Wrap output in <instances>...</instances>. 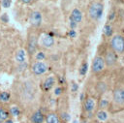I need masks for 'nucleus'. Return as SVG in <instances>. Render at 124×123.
Listing matches in <instances>:
<instances>
[{
  "label": "nucleus",
  "instance_id": "nucleus-1",
  "mask_svg": "<svg viewBox=\"0 0 124 123\" xmlns=\"http://www.w3.org/2000/svg\"><path fill=\"white\" fill-rule=\"evenodd\" d=\"M103 10H104V7H103L102 3H100V2H92L88 7V11H87L88 16L90 18L94 19V20L100 19L102 15H103Z\"/></svg>",
  "mask_w": 124,
  "mask_h": 123
},
{
  "label": "nucleus",
  "instance_id": "nucleus-2",
  "mask_svg": "<svg viewBox=\"0 0 124 123\" xmlns=\"http://www.w3.org/2000/svg\"><path fill=\"white\" fill-rule=\"evenodd\" d=\"M38 44H39V36L37 33L32 32L29 33L28 35V39H27V52L30 56L34 55L37 47H38Z\"/></svg>",
  "mask_w": 124,
  "mask_h": 123
},
{
  "label": "nucleus",
  "instance_id": "nucleus-3",
  "mask_svg": "<svg viewBox=\"0 0 124 123\" xmlns=\"http://www.w3.org/2000/svg\"><path fill=\"white\" fill-rule=\"evenodd\" d=\"M110 46L111 48L118 53L124 51V38L120 35H115L110 40Z\"/></svg>",
  "mask_w": 124,
  "mask_h": 123
},
{
  "label": "nucleus",
  "instance_id": "nucleus-4",
  "mask_svg": "<svg viewBox=\"0 0 124 123\" xmlns=\"http://www.w3.org/2000/svg\"><path fill=\"white\" fill-rule=\"evenodd\" d=\"M29 22L35 28L40 27L42 25V22H43V15H42L41 12L37 11V10H33L32 12H30V14H29Z\"/></svg>",
  "mask_w": 124,
  "mask_h": 123
},
{
  "label": "nucleus",
  "instance_id": "nucleus-5",
  "mask_svg": "<svg viewBox=\"0 0 124 123\" xmlns=\"http://www.w3.org/2000/svg\"><path fill=\"white\" fill-rule=\"evenodd\" d=\"M47 69H48L47 64L43 61H35L31 65V72L36 76L44 75L47 71Z\"/></svg>",
  "mask_w": 124,
  "mask_h": 123
},
{
  "label": "nucleus",
  "instance_id": "nucleus-6",
  "mask_svg": "<svg viewBox=\"0 0 124 123\" xmlns=\"http://www.w3.org/2000/svg\"><path fill=\"white\" fill-rule=\"evenodd\" d=\"M105 60L103 57L101 56H96L94 59H93V62H92V72L95 73V74H98V73H101L104 68H105Z\"/></svg>",
  "mask_w": 124,
  "mask_h": 123
},
{
  "label": "nucleus",
  "instance_id": "nucleus-7",
  "mask_svg": "<svg viewBox=\"0 0 124 123\" xmlns=\"http://www.w3.org/2000/svg\"><path fill=\"white\" fill-rule=\"evenodd\" d=\"M40 42H41L42 46H44L46 48H49V47H51L54 45V39L49 34H44V35H42Z\"/></svg>",
  "mask_w": 124,
  "mask_h": 123
},
{
  "label": "nucleus",
  "instance_id": "nucleus-8",
  "mask_svg": "<svg viewBox=\"0 0 124 123\" xmlns=\"http://www.w3.org/2000/svg\"><path fill=\"white\" fill-rule=\"evenodd\" d=\"M113 101L117 105H124V89L116 88L113 91Z\"/></svg>",
  "mask_w": 124,
  "mask_h": 123
},
{
  "label": "nucleus",
  "instance_id": "nucleus-9",
  "mask_svg": "<svg viewBox=\"0 0 124 123\" xmlns=\"http://www.w3.org/2000/svg\"><path fill=\"white\" fill-rule=\"evenodd\" d=\"M116 59H117V58H116V54H115L114 51H112V50L107 51L106 56H105V58H104L105 63H106L108 66H112V65H114L115 62H116Z\"/></svg>",
  "mask_w": 124,
  "mask_h": 123
},
{
  "label": "nucleus",
  "instance_id": "nucleus-10",
  "mask_svg": "<svg viewBox=\"0 0 124 123\" xmlns=\"http://www.w3.org/2000/svg\"><path fill=\"white\" fill-rule=\"evenodd\" d=\"M54 84H55V77L53 76L47 77L44 80V82H43V89H44V91H46V92L49 91L54 86Z\"/></svg>",
  "mask_w": 124,
  "mask_h": 123
},
{
  "label": "nucleus",
  "instance_id": "nucleus-11",
  "mask_svg": "<svg viewBox=\"0 0 124 123\" xmlns=\"http://www.w3.org/2000/svg\"><path fill=\"white\" fill-rule=\"evenodd\" d=\"M45 120H46V116L41 110L35 111L30 117V121L32 123H44Z\"/></svg>",
  "mask_w": 124,
  "mask_h": 123
},
{
  "label": "nucleus",
  "instance_id": "nucleus-12",
  "mask_svg": "<svg viewBox=\"0 0 124 123\" xmlns=\"http://www.w3.org/2000/svg\"><path fill=\"white\" fill-rule=\"evenodd\" d=\"M70 18H71L72 20H74V21L78 24V23H79V22L82 20V13L80 12L79 9L75 8V9L72 11V13H71Z\"/></svg>",
  "mask_w": 124,
  "mask_h": 123
},
{
  "label": "nucleus",
  "instance_id": "nucleus-13",
  "mask_svg": "<svg viewBox=\"0 0 124 123\" xmlns=\"http://www.w3.org/2000/svg\"><path fill=\"white\" fill-rule=\"evenodd\" d=\"M46 123H60V118L55 112H48L46 114Z\"/></svg>",
  "mask_w": 124,
  "mask_h": 123
},
{
  "label": "nucleus",
  "instance_id": "nucleus-14",
  "mask_svg": "<svg viewBox=\"0 0 124 123\" xmlns=\"http://www.w3.org/2000/svg\"><path fill=\"white\" fill-rule=\"evenodd\" d=\"M83 107H84V110L86 112H91L94 108H95V101L93 98H87L85 99L84 101V104H83Z\"/></svg>",
  "mask_w": 124,
  "mask_h": 123
},
{
  "label": "nucleus",
  "instance_id": "nucleus-15",
  "mask_svg": "<svg viewBox=\"0 0 124 123\" xmlns=\"http://www.w3.org/2000/svg\"><path fill=\"white\" fill-rule=\"evenodd\" d=\"M25 57H26V52L24 49H18L16 53V60L19 64H23L25 62Z\"/></svg>",
  "mask_w": 124,
  "mask_h": 123
},
{
  "label": "nucleus",
  "instance_id": "nucleus-16",
  "mask_svg": "<svg viewBox=\"0 0 124 123\" xmlns=\"http://www.w3.org/2000/svg\"><path fill=\"white\" fill-rule=\"evenodd\" d=\"M7 119H9V111L4 107H0V123H4Z\"/></svg>",
  "mask_w": 124,
  "mask_h": 123
},
{
  "label": "nucleus",
  "instance_id": "nucleus-17",
  "mask_svg": "<svg viewBox=\"0 0 124 123\" xmlns=\"http://www.w3.org/2000/svg\"><path fill=\"white\" fill-rule=\"evenodd\" d=\"M10 98H11L10 92H8V91H3V92L0 93V101H1V102L6 103V102H8V101L10 100Z\"/></svg>",
  "mask_w": 124,
  "mask_h": 123
},
{
  "label": "nucleus",
  "instance_id": "nucleus-18",
  "mask_svg": "<svg viewBox=\"0 0 124 123\" xmlns=\"http://www.w3.org/2000/svg\"><path fill=\"white\" fill-rule=\"evenodd\" d=\"M10 113H11L13 116L17 117V116H19V114H20V109H19L18 107L13 106V107H11V108H10Z\"/></svg>",
  "mask_w": 124,
  "mask_h": 123
},
{
  "label": "nucleus",
  "instance_id": "nucleus-19",
  "mask_svg": "<svg viewBox=\"0 0 124 123\" xmlns=\"http://www.w3.org/2000/svg\"><path fill=\"white\" fill-rule=\"evenodd\" d=\"M96 115H97V118L101 121H105L108 119V113L105 110H99Z\"/></svg>",
  "mask_w": 124,
  "mask_h": 123
},
{
  "label": "nucleus",
  "instance_id": "nucleus-20",
  "mask_svg": "<svg viewBox=\"0 0 124 123\" xmlns=\"http://www.w3.org/2000/svg\"><path fill=\"white\" fill-rule=\"evenodd\" d=\"M87 69H88V65H87V63L86 62H84V63H82L81 64V66L79 67V74L81 75V76H84L85 74H86V72H87Z\"/></svg>",
  "mask_w": 124,
  "mask_h": 123
},
{
  "label": "nucleus",
  "instance_id": "nucleus-21",
  "mask_svg": "<svg viewBox=\"0 0 124 123\" xmlns=\"http://www.w3.org/2000/svg\"><path fill=\"white\" fill-rule=\"evenodd\" d=\"M104 33H105V35L108 36V37L111 36V34H112V28H111V26L108 25V24L105 25V26H104Z\"/></svg>",
  "mask_w": 124,
  "mask_h": 123
},
{
  "label": "nucleus",
  "instance_id": "nucleus-22",
  "mask_svg": "<svg viewBox=\"0 0 124 123\" xmlns=\"http://www.w3.org/2000/svg\"><path fill=\"white\" fill-rule=\"evenodd\" d=\"M106 89H107V86H106V84H105L104 82H99V83L97 84V90H98L100 93H104Z\"/></svg>",
  "mask_w": 124,
  "mask_h": 123
},
{
  "label": "nucleus",
  "instance_id": "nucleus-23",
  "mask_svg": "<svg viewBox=\"0 0 124 123\" xmlns=\"http://www.w3.org/2000/svg\"><path fill=\"white\" fill-rule=\"evenodd\" d=\"M36 59H37V61H43L44 59H45V53L44 52H38L37 54H36Z\"/></svg>",
  "mask_w": 124,
  "mask_h": 123
},
{
  "label": "nucleus",
  "instance_id": "nucleus-24",
  "mask_svg": "<svg viewBox=\"0 0 124 123\" xmlns=\"http://www.w3.org/2000/svg\"><path fill=\"white\" fill-rule=\"evenodd\" d=\"M62 92H63V89H62L61 86H56V87L54 88V95H55V96H59V95H61Z\"/></svg>",
  "mask_w": 124,
  "mask_h": 123
},
{
  "label": "nucleus",
  "instance_id": "nucleus-25",
  "mask_svg": "<svg viewBox=\"0 0 124 123\" xmlns=\"http://www.w3.org/2000/svg\"><path fill=\"white\" fill-rule=\"evenodd\" d=\"M108 105V102L107 100H105V99L101 100V102H100V108H106Z\"/></svg>",
  "mask_w": 124,
  "mask_h": 123
},
{
  "label": "nucleus",
  "instance_id": "nucleus-26",
  "mask_svg": "<svg viewBox=\"0 0 124 123\" xmlns=\"http://www.w3.org/2000/svg\"><path fill=\"white\" fill-rule=\"evenodd\" d=\"M1 4H2V6H3V7L7 8V7H9V6H10V4H11V1H10V0H2Z\"/></svg>",
  "mask_w": 124,
  "mask_h": 123
},
{
  "label": "nucleus",
  "instance_id": "nucleus-27",
  "mask_svg": "<svg viewBox=\"0 0 124 123\" xmlns=\"http://www.w3.org/2000/svg\"><path fill=\"white\" fill-rule=\"evenodd\" d=\"M61 117H62V119H64L65 121H68V120L70 119L69 114H68V113H65V112H64V113H62V116H61Z\"/></svg>",
  "mask_w": 124,
  "mask_h": 123
},
{
  "label": "nucleus",
  "instance_id": "nucleus-28",
  "mask_svg": "<svg viewBox=\"0 0 124 123\" xmlns=\"http://www.w3.org/2000/svg\"><path fill=\"white\" fill-rule=\"evenodd\" d=\"M78 84L75 83V82H73V83H72V91H73V92H76V91L78 90Z\"/></svg>",
  "mask_w": 124,
  "mask_h": 123
},
{
  "label": "nucleus",
  "instance_id": "nucleus-29",
  "mask_svg": "<svg viewBox=\"0 0 124 123\" xmlns=\"http://www.w3.org/2000/svg\"><path fill=\"white\" fill-rule=\"evenodd\" d=\"M19 1H20L22 4H30L33 0H19Z\"/></svg>",
  "mask_w": 124,
  "mask_h": 123
},
{
  "label": "nucleus",
  "instance_id": "nucleus-30",
  "mask_svg": "<svg viewBox=\"0 0 124 123\" xmlns=\"http://www.w3.org/2000/svg\"><path fill=\"white\" fill-rule=\"evenodd\" d=\"M69 35H70L71 37H75V36H76V32H75V30L71 29V31L69 32Z\"/></svg>",
  "mask_w": 124,
  "mask_h": 123
},
{
  "label": "nucleus",
  "instance_id": "nucleus-31",
  "mask_svg": "<svg viewBox=\"0 0 124 123\" xmlns=\"http://www.w3.org/2000/svg\"><path fill=\"white\" fill-rule=\"evenodd\" d=\"M4 123H14V122H13V120H12V119H7Z\"/></svg>",
  "mask_w": 124,
  "mask_h": 123
},
{
  "label": "nucleus",
  "instance_id": "nucleus-32",
  "mask_svg": "<svg viewBox=\"0 0 124 123\" xmlns=\"http://www.w3.org/2000/svg\"><path fill=\"white\" fill-rule=\"evenodd\" d=\"M114 17V13H111L110 14V16H109V19H112Z\"/></svg>",
  "mask_w": 124,
  "mask_h": 123
},
{
  "label": "nucleus",
  "instance_id": "nucleus-33",
  "mask_svg": "<svg viewBox=\"0 0 124 123\" xmlns=\"http://www.w3.org/2000/svg\"><path fill=\"white\" fill-rule=\"evenodd\" d=\"M73 123H79V122H78V120H74V121H73Z\"/></svg>",
  "mask_w": 124,
  "mask_h": 123
}]
</instances>
